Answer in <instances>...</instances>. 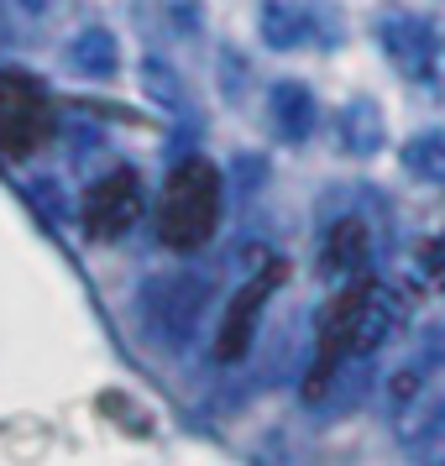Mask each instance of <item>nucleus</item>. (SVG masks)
<instances>
[{
  "instance_id": "nucleus-1",
  "label": "nucleus",
  "mask_w": 445,
  "mask_h": 466,
  "mask_svg": "<svg viewBox=\"0 0 445 466\" xmlns=\"http://www.w3.org/2000/svg\"><path fill=\"white\" fill-rule=\"evenodd\" d=\"M220 205H226V178L215 173V163L189 157L168 173L163 199H157V236L173 252H199L210 247L215 226H220Z\"/></svg>"
},
{
  "instance_id": "nucleus-2",
  "label": "nucleus",
  "mask_w": 445,
  "mask_h": 466,
  "mask_svg": "<svg viewBox=\"0 0 445 466\" xmlns=\"http://www.w3.org/2000/svg\"><path fill=\"white\" fill-rule=\"evenodd\" d=\"M372 273H357L346 278V289H340L330 304H325V315H319V346H315V367H309V378H304V399H319L336 372L346 367L351 357H361V315H367V294H372Z\"/></svg>"
},
{
  "instance_id": "nucleus-3",
  "label": "nucleus",
  "mask_w": 445,
  "mask_h": 466,
  "mask_svg": "<svg viewBox=\"0 0 445 466\" xmlns=\"http://www.w3.org/2000/svg\"><path fill=\"white\" fill-rule=\"evenodd\" d=\"M53 137V106L37 79L26 74H0V152L26 157Z\"/></svg>"
},
{
  "instance_id": "nucleus-4",
  "label": "nucleus",
  "mask_w": 445,
  "mask_h": 466,
  "mask_svg": "<svg viewBox=\"0 0 445 466\" xmlns=\"http://www.w3.org/2000/svg\"><path fill=\"white\" fill-rule=\"evenodd\" d=\"M283 273H288L283 262H268L252 283H241V289L231 294V309H226V319H220V340H215V357L220 361H241L247 351H252L257 325H262V309H268V299L278 294Z\"/></svg>"
},
{
  "instance_id": "nucleus-5",
  "label": "nucleus",
  "mask_w": 445,
  "mask_h": 466,
  "mask_svg": "<svg viewBox=\"0 0 445 466\" xmlns=\"http://www.w3.org/2000/svg\"><path fill=\"white\" fill-rule=\"evenodd\" d=\"M142 220V178L131 168L106 173L95 189L85 194V231L95 241H116Z\"/></svg>"
},
{
  "instance_id": "nucleus-6",
  "label": "nucleus",
  "mask_w": 445,
  "mask_h": 466,
  "mask_svg": "<svg viewBox=\"0 0 445 466\" xmlns=\"http://www.w3.org/2000/svg\"><path fill=\"white\" fill-rule=\"evenodd\" d=\"M382 47H388V58L409 74V79H424L430 68H435V32L430 22L420 16H399V22H382Z\"/></svg>"
},
{
  "instance_id": "nucleus-7",
  "label": "nucleus",
  "mask_w": 445,
  "mask_h": 466,
  "mask_svg": "<svg viewBox=\"0 0 445 466\" xmlns=\"http://www.w3.org/2000/svg\"><path fill=\"white\" fill-rule=\"evenodd\" d=\"M147 304V315L157 330H173V325H194L199 315V304H205V278H157L152 283V294H142Z\"/></svg>"
},
{
  "instance_id": "nucleus-8",
  "label": "nucleus",
  "mask_w": 445,
  "mask_h": 466,
  "mask_svg": "<svg viewBox=\"0 0 445 466\" xmlns=\"http://www.w3.org/2000/svg\"><path fill=\"white\" fill-rule=\"evenodd\" d=\"M367 252H372L367 226H361L357 215H346V220H336V226L325 231V241H319V268L330 278H357V273H367Z\"/></svg>"
},
{
  "instance_id": "nucleus-9",
  "label": "nucleus",
  "mask_w": 445,
  "mask_h": 466,
  "mask_svg": "<svg viewBox=\"0 0 445 466\" xmlns=\"http://www.w3.org/2000/svg\"><path fill=\"white\" fill-rule=\"evenodd\" d=\"M262 37L273 47H309L315 43V11L288 5V0H268L262 5Z\"/></svg>"
},
{
  "instance_id": "nucleus-10",
  "label": "nucleus",
  "mask_w": 445,
  "mask_h": 466,
  "mask_svg": "<svg viewBox=\"0 0 445 466\" xmlns=\"http://www.w3.org/2000/svg\"><path fill=\"white\" fill-rule=\"evenodd\" d=\"M273 127L288 137V142H304L309 131H315V95L294 79H283L273 85Z\"/></svg>"
},
{
  "instance_id": "nucleus-11",
  "label": "nucleus",
  "mask_w": 445,
  "mask_h": 466,
  "mask_svg": "<svg viewBox=\"0 0 445 466\" xmlns=\"http://www.w3.org/2000/svg\"><path fill=\"white\" fill-rule=\"evenodd\" d=\"M403 168L424 178V184H445V137L440 131H420V137H409L403 142Z\"/></svg>"
},
{
  "instance_id": "nucleus-12",
  "label": "nucleus",
  "mask_w": 445,
  "mask_h": 466,
  "mask_svg": "<svg viewBox=\"0 0 445 466\" xmlns=\"http://www.w3.org/2000/svg\"><path fill=\"white\" fill-rule=\"evenodd\" d=\"M336 131H340V147L357 152V157H367V152L382 147V121H378L372 106H346L340 121H336Z\"/></svg>"
},
{
  "instance_id": "nucleus-13",
  "label": "nucleus",
  "mask_w": 445,
  "mask_h": 466,
  "mask_svg": "<svg viewBox=\"0 0 445 466\" xmlns=\"http://www.w3.org/2000/svg\"><path fill=\"white\" fill-rule=\"evenodd\" d=\"M68 58H74V68H85V74H110L116 68V37H110L106 26H89V32H79L68 43Z\"/></svg>"
},
{
  "instance_id": "nucleus-14",
  "label": "nucleus",
  "mask_w": 445,
  "mask_h": 466,
  "mask_svg": "<svg viewBox=\"0 0 445 466\" xmlns=\"http://www.w3.org/2000/svg\"><path fill=\"white\" fill-rule=\"evenodd\" d=\"M22 5H32V11H47V5H53V0H22Z\"/></svg>"
}]
</instances>
